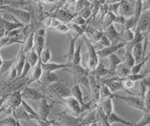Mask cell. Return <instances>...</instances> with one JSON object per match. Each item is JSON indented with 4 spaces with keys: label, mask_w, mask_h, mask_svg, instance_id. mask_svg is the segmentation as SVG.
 <instances>
[{
    "label": "cell",
    "mask_w": 150,
    "mask_h": 126,
    "mask_svg": "<svg viewBox=\"0 0 150 126\" xmlns=\"http://www.w3.org/2000/svg\"><path fill=\"white\" fill-rule=\"evenodd\" d=\"M61 126H69V125H61Z\"/></svg>",
    "instance_id": "681fc988"
},
{
    "label": "cell",
    "mask_w": 150,
    "mask_h": 126,
    "mask_svg": "<svg viewBox=\"0 0 150 126\" xmlns=\"http://www.w3.org/2000/svg\"><path fill=\"white\" fill-rule=\"evenodd\" d=\"M40 82L47 86H52V85H54V84L59 82V76L55 73L43 72L40 79Z\"/></svg>",
    "instance_id": "2e32d148"
},
{
    "label": "cell",
    "mask_w": 150,
    "mask_h": 126,
    "mask_svg": "<svg viewBox=\"0 0 150 126\" xmlns=\"http://www.w3.org/2000/svg\"><path fill=\"white\" fill-rule=\"evenodd\" d=\"M83 41V43L86 45V49H87V63H86V69L88 70L89 72H92L94 71L97 66L100 60H98V57L97 55V51L94 47L93 43H91L90 41L88 40V38L86 35H83L82 36Z\"/></svg>",
    "instance_id": "6da1fadb"
},
{
    "label": "cell",
    "mask_w": 150,
    "mask_h": 126,
    "mask_svg": "<svg viewBox=\"0 0 150 126\" xmlns=\"http://www.w3.org/2000/svg\"><path fill=\"white\" fill-rule=\"evenodd\" d=\"M3 61H4V60H3V59H2V58H1V55H0V68H1V66H2Z\"/></svg>",
    "instance_id": "7dc6e473"
},
{
    "label": "cell",
    "mask_w": 150,
    "mask_h": 126,
    "mask_svg": "<svg viewBox=\"0 0 150 126\" xmlns=\"http://www.w3.org/2000/svg\"><path fill=\"white\" fill-rule=\"evenodd\" d=\"M26 61V55L23 53V51L21 47L20 52H19V55L17 57V59L15 60V63H14V67L16 68V71L18 73V78L21 75V73L23 72V66H25V63Z\"/></svg>",
    "instance_id": "603a6c76"
},
{
    "label": "cell",
    "mask_w": 150,
    "mask_h": 126,
    "mask_svg": "<svg viewBox=\"0 0 150 126\" xmlns=\"http://www.w3.org/2000/svg\"><path fill=\"white\" fill-rule=\"evenodd\" d=\"M14 63H15L14 60H4L2 66L0 68V76H1L2 74H4L5 73H8V70L14 65Z\"/></svg>",
    "instance_id": "d590c367"
},
{
    "label": "cell",
    "mask_w": 150,
    "mask_h": 126,
    "mask_svg": "<svg viewBox=\"0 0 150 126\" xmlns=\"http://www.w3.org/2000/svg\"><path fill=\"white\" fill-rule=\"evenodd\" d=\"M34 34H35L34 31L30 32L29 35L25 38L23 43L22 44V49L25 55H26V53L29 52L30 50H32L33 48H34Z\"/></svg>",
    "instance_id": "d4e9b609"
},
{
    "label": "cell",
    "mask_w": 150,
    "mask_h": 126,
    "mask_svg": "<svg viewBox=\"0 0 150 126\" xmlns=\"http://www.w3.org/2000/svg\"><path fill=\"white\" fill-rule=\"evenodd\" d=\"M8 94H6V95H4L2 97H0V109H2L4 107V105L6 104V101L8 99Z\"/></svg>",
    "instance_id": "f6af8a7d"
},
{
    "label": "cell",
    "mask_w": 150,
    "mask_h": 126,
    "mask_svg": "<svg viewBox=\"0 0 150 126\" xmlns=\"http://www.w3.org/2000/svg\"><path fill=\"white\" fill-rule=\"evenodd\" d=\"M127 45H128V44H127ZM129 48L131 49V54H132L133 58L135 60V64L141 62L144 58L143 43H139L135 44V45L132 46V47H129Z\"/></svg>",
    "instance_id": "ac0fdd59"
},
{
    "label": "cell",
    "mask_w": 150,
    "mask_h": 126,
    "mask_svg": "<svg viewBox=\"0 0 150 126\" xmlns=\"http://www.w3.org/2000/svg\"><path fill=\"white\" fill-rule=\"evenodd\" d=\"M70 96L73 97L74 99L76 100L80 105H81L83 111L86 110V109H90V104H86V103H84L81 86L78 85V84L74 85L71 88H70Z\"/></svg>",
    "instance_id": "8fae6325"
},
{
    "label": "cell",
    "mask_w": 150,
    "mask_h": 126,
    "mask_svg": "<svg viewBox=\"0 0 150 126\" xmlns=\"http://www.w3.org/2000/svg\"><path fill=\"white\" fill-rule=\"evenodd\" d=\"M62 101H63V104L65 105V106L67 107V109L73 116L79 117L83 112L81 105H80L73 97H71V96L67 97V98H65V99H63Z\"/></svg>",
    "instance_id": "9c48e42d"
},
{
    "label": "cell",
    "mask_w": 150,
    "mask_h": 126,
    "mask_svg": "<svg viewBox=\"0 0 150 126\" xmlns=\"http://www.w3.org/2000/svg\"><path fill=\"white\" fill-rule=\"evenodd\" d=\"M21 94L23 100H32V101H40L42 99H45L47 96L44 94L43 92L37 90L34 88L30 87H25L21 90Z\"/></svg>",
    "instance_id": "8992f818"
},
{
    "label": "cell",
    "mask_w": 150,
    "mask_h": 126,
    "mask_svg": "<svg viewBox=\"0 0 150 126\" xmlns=\"http://www.w3.org/2000/svg\"><path fill=\"white\" fill-rule=\"evenodd\" d=\"M143 101H144V105L145 109H146L148 113H150V86L147 88L146 91L144 93Z\"/></svg>",
    "instance_id": "74e56055"
},
{
    "label": "cell",
    "mask_w": 150,
    "mask_h": 126,
    "mask_svg": "<svg viewBox=\"0 0 150 126\" xmlns=\"http://www.w3.org/2000/svg\"><path fill=\"white\" fill-rule=\"evenodd\" d=\"M45 41H46V29L44 27H40L34 34V49L36 50V52L39 56L45 48Z\"/></svg>",
    "instance_id": "52a82bcc"
},
{
    "label": "cell",
    "mask_w": 150,
    "mask_h": 126,
    "mask_svg": "<svg viewBox=\"0 0 150 126\" xmlns=\"http://www.w3.org/2000/svg\"><path fill=\"white\" fill-rule=\"evenodd\" d=\"M8 79L9 80H13V79L15 78H18V73H17V71H16V68L13 66L8 70Z\"/></svg>",
    "instance_id": "7bdbcfd3"
},
{
    "label": "cell",
    "mask_w": 150,
    "mask_h": 126,
    "mask_svg": "<svg viewBox=\"0 0 150 126\" xmlns=\"http://www.w3.org/2000/svg\"><path fill=\"white\" fill-rule=\"evenodd\" d=\"M126 44H127V43L112 44V45L109 46V47H106V48H103V49H100V50L97 51V55H98V58H109L111 55L115 54L119 49L123 48Z\"/></svg>",
    "instance_id": "4fadbf2b"
},
{
    "label": "cell",
    "mask_w": 150,
    "mask_h": 126,
    "mask_svg": "<svg viewBox=\"0 0 150 126\" xmlns=\"http://www.w3.org/2000/svg\"><path fill=\"white\" fill-rule=\"evenodd\" d=\"M150 30V9L145 8L143 9V11L141 13L139 21L137 23L134 31L141 32L144 35H147L148 31Z\"/></svg>",
    "instance_id": "5b68a950"
},
{
    "label": "cell",
    "mask_w": 150,
    "mask_h": 126,
    "mask_svg": "<svg viewBox=\"0 0 150 126\" xmlns=\"http://www.w3.org/2000/svg\"><path fill=\"white\" fill-rule=\"evenodd\" d=\"M74 15L75 14H72L71 12L68 11L67 10H63V9H61V10L56 11L54 18H55V19H57L58 21H60L61 23L68 24V23L71 22Z\"/></svg>",
    "instance_id": "ffe728a7"
},
{
    "label": "cell",
    "mask_w": 150,
    "mask_h": 126,
    "mask_svg": "<svg viewBox=\"0 0 150 126\" xmlns=\"http://www.w3.org/2000/svg\"><path fill=\"white\" fill-rule=\"evenodd\" d=\"M70 23H72V24L74 25H76L78 26H82V27H84L86 25V23L87 21L86 20H84L82 16H80L79 14H75L72 18V20Z\"/></svg>",
    "instance_id": "8d00e7d4"
},
{
    "label": "cell",
    "mask_w": 150,
    "mask_h": 126,
    "mask_svg": "<svg viewBox=\"0 0 150 126\" xmlns=\"http://www.w3.org/2000/svg\"><path fill=\"white\" fill-rule=\"evenodd\" d=\"M32 75H31V78L29 80V83H34V82H38L40 81V79L42 75V68H41V62L39 61L36 66L34 68H32Z\"/></svg>",
    "instance_id": "83f0119b"
},
{
    "label": "cell",
    "mask_w": 150,
    "mask_h": 126,
    "mask_svg": "<svg viewBox=\"0 0 150 126\" xmlns=\"http://www.w3.org/2000/svg\"><path fill=\"white\" fill-rule=\"evenodd\" d=\"M115 74L116 77H119L121 79L128 78L130 75V68L127 66L125 63L121 62L118 65V67L116 68Z\"/></svg>",
    "instance_id": "cb8c5ba5"
},
{
    "label": "cell",
    "mask_w": 150,
    "mask_h": 126,
    "mask_svg": "<svg viewBox=\"0 0 150 126\" xmlns=\"http://www.w3.org/2000/svg\"><path fill=\"white\" fill-rule=\"evenodd\" d=\"M51 108L52 105L48 104V98H45V99H42L40 101V106H39V110H38V114H39L41 121L47 120L50 114Z\"/></svg>",
    "instance_id": "5bb4252c"
},
{
    "label": "cell",
    "mask_w": 150,
    "mask_h": 126,
    "mask_svg": "<svg viewBox=\"0 0 150 126\" xmlns=\"http://www.w3.org/2000/svg\"><path fill=\"white\" fill-rule=\"evenodd\" d=\"M98 107L102 110L105 116L109 117L112 112H114V103H112V98H107L105 100H102L98 104Z\"/></svg>",
    "instance_id": "d6986e66"
},
{
    "label": "cell",
    "mask_w": 150,
    "mask_h": 126,
    "mask_svg": "<svg viewBox=\"0 0 150 126\" xmlns=\"http://www.w3.org/2000/svg\"><path fill=\"white\" fill-rule=\"evenodd\" d=\"M135 11V1H125L122 0L120 1V6L118 9V15L129 19L134 14Z\"/></svg>",
    "instance_id": "ba28073f"
},
{
    "label": "cell",
    "mask_w": 150,
    "mask_h": 126,
    "mask_svg": "<svg viewBox=\"0 0 150 126\" xmlns=\"http://www.w3.org/2000/svg\"><path fill=\"white\" fill-rule=\"evenodd\" d=\"M26 60L28 61V63L31 65L32 68H34L36 65L39 63V61H40V56L38 55V53L36 52V50L34 48H33L32 50H30L29 52L27 53V55H26Z\"/></svg>",
    "instance_id": "f1b7e54d"
},
{
    "label": "cell",
    "mask_w": 150,
    "mask_h": 126,
    "mask_svg": "<svg viewBox=\"0 0 150 126\" xmlns=\"http://www.w3.org/2000/svg\"><path fill=\"white\" fill-rule=\"evenodd\" d=\"M89 126H100V122H98V121H96V122H94V123L90 124Z\"/></svg>",
    "instance_id": "bcb514c9"
},
{
    "label": "cell",
    "mask_w": 150,
    "mask_h": 126,
    "mask_svg": "<svg viewBox=\"0 0 150 126\" xmlns=\"http://www.w3.org/2000/svg\"><path fill=\"white\" fill-rule=\"evenodd\" d=\"M22 101H23V98H22V94H21V90H17V91L12 92L11 94L8 95V99L6 101V104L9 108H11L13 111L16 108H18L19 106H21Z\"/></svg>",
    "instance_id": "7c38bea8"
},
{
    "label": "cell",
    "mask_w": 150,
    "mask_h": 126,
    "mask_svg": "<svg viewBox=\"0 0 150 126\" xmlns=\"http://www.w3.org/2000/svg\"><path fill=\"white\" fill-rule=\"evenodd\" d=\"M69 63H55V62H48L46 64H41V68L43 72L47 73H54L55 71L65 70L69 67Z\"/></svg>",
    "instance_id": "9a60e30c"
},
{
    "label": "cell",
    "mask_w": 150,
    "mask_h": 126,
    "mask_svg": "<svg viewBox=\"0 0 150 126\" xmlns=\"http://www.w3.org/2000/svg\"><path fill=\"white\" fill-rule=\"evenodd\" d=\"M78 39L73 38V37H70L69 38V46H68V51H67V57H68V63H71L72 60V57L75 51V41H76Z\"/></svg>",
    "instance_id": "4dcf8cb0"
},
{
    "label": "cell",
    "mask_w": 150,
    "mask_h": 126,
    "mask_svg": "<svg viewBox=\"0 0 150 126\" xmlns=\"http://www.w3.org/2000/svg\"><path fill=\"white\" fill-rule=\"evenodd\" d=\"M1 9L5 10L7 12L11 13L13 16H15L17 18V20L20 22L22 25H28L30 23V20H31L30 13L25 10H22V9L15 8V7H11L8 5L3 6Z\"/></svg>",
    "instance_id": "277c9868"
},
{
    "label": "cell",
    "mask_w": 150,
    "mask_h": 126,
    "mask_svg": "<svg viewBox=\"0 0 150 126\" xmlns=\"http://www.w3.org/2000/svg\"><path fill=\"white\" fill-rule=\"evenodd\" d=\"M54 29L61 34H66V33H69V26H68V24H65V23H60Z\"/></svg>",
    "instance_id": "ab89813d"
},
{
    "label": "cell",
    "mask_w": 150,
    "mask_h": 126,
    "mask_svg": "<svg viewBox=\"0 0 150 126\" xmlns=\"http://www.w3.org/2000/svg\"><path fill=\"white\" fill-rule=\"evenodd\" d=\"M141 73H143L144 77L145 76H150V59H147L146 62L144 63V66L142 70Z\"/></svg>",
    "instance_id": "b9f144b4"
},
{
    "label": "cell",
    "mask_w": 150,
    "mask_h": 126,
    "mask_svg": "<svg viewBox=\"0 0 150 126\" xmlns=\"http://www.w3.org/2000/svg\"><path fill=\"white\" fill-rule=\"evenodd\" d=\"M3 111H4V107H3L2 109H0V116H1V114L3 113Z\"/></svg>",
    "instance_id": "c3c4849f"
},
{
    "label": "cell",
    "mask_w": 150,
    "mask_h": 126,
    "mask_svg": "<svg viewBox=\"0 0 150 126\" xmlns=\"http://www.w3.org/2000/svg\"><path fill=\"white\" fill-rule=\"evenodd\" d=\"M52 20H53V18H46V19L43 21V26H44V28L46 29L47 27H51V25H52Z\"/></svg>",
    "instance_id": "ee69618b"
},
{
    "label": "cell",
    "mask_w": 150,
    "mask_h": 126,
    "mask_svg": "<svg viewBox=\"0 0 150 126\" xmlns=\"http://www.w3.org/2000/svg\"><path fill=\"white\" fill-rule=\"evenodd\" d=\"M32 71V67H31V65L28 63V61L26 60L25 63V66H23V72L21 73V75L19 76V78L20 79H23L25 78L28 73H29L30 72Z\"/></svg>",
    "instance_id": "60d3db41"
},
{
    "label": "cell",
    "mask_w": 150,
    "mask_h": 126,
    "mask_svg": "<svg viewBox=\"0 0 150 126\" xmlns=\"http://www.w3.org/2000/svg\"><path fill=\"white\" fill-rule=\"evenodd\" d=\"M146 58H144L142 61L139 62V63H136L134 64L132 67L130 68V74H138V73H141L142 72V70L144 66V63L146 62Z\"/></svg>",
    "instance_id": "d6a6232c"
},
{
    "label": "cell",
    "mask_w": 150,
    "mask_h": 126,
    "mask_svg": "<svg viewBox=\"0 0 150 126\" xmlns=\"http://www.w3.org/2000/svg\"><path fill=\"white\" fill-rule=\"evenodd\" d=\"M51 88L55 94H57L62 100L70 96V88H68L66 86H64L63 84H61L59 82L52 85Z\"/></svg>",
    "instance_id": "e0dca14e"
},
{
    "label": "cell",
    "mask_w": 150,
    "mask_h": 126,
    "mask_svg": "<svg viewBox=\"0 0 150 126\" xmlns=\"http://www.w3.org/2000/svg\"><path fill=\"white\" fill-rule=\"evenodd\" d=\"M83 41H81L77 44L75 47V51L72 57L71 64L73 65H82V47H83Z\"/></svg>",
    "instance_id": "4316f807"
},
{
    "label": "cell",
    "mask_w": 150,
    "mask_h": 126,
    "mask_svg": "<svg viewBox=\"0 0 150 126\" xmlns=\"http://www.w3.org/2000/svg\"><path fill=\"white\" fill-rule=\"evenodd\" d=\"M100 81V84H103V85H105L109 88L112 94L116 91L123 90V87H122V79L119 77L115 76L111 78H102Z\"/></svg>",
    "instance_id": "30bf717a"
},
{
    "label": "cell",
    "mask_w": 150,
    "mask_h": 126,
    "mask_svg": "<svg viewBox=\"0 0 150 126\" xmlns=\"http://www.w3.org/2000/svg\"><path fill=\"white\" fill-rule=\"evenodd\" d=\"M115 18L116 16L114 14V13H112L110 11L107 12V14L105 15V17L103 18V20L101 22V26H102V30L106 29L108 26H110L111 25H112L115 22Z\"/></svg>",
    "instance_id": "f546056e"
},
{
    "label": "cell",
    "mask_w": 150,
    "mask_h": 126,
    "mask_svg": "<svg viewBox=\"0 0 150 126\" xmlns=\"http://www.w3.org/2000/svg\"><path fill=\"white\" fill-rule=\"evenodd\" d=\"M89 91L92 97V102L94 103L95 106H98L100 102V79L96 77L94 74L89 73Z\"/></svg>",
    "instance_id": "7a4b0ae2"
},
{
    "label": "cell",
    "mask_w": 150,
    "mask_h": 126,
    "mask_svg": "<svg viewBox=\"0 0 150 126\" xmlns=\"http://www.w3.org/2000/svg\"><path fill=\"white\" fill-rule=\"evenodd\" d=\"M78 14L80 15V16H82L84 20H86L87 21V19H89V18L91 17V15H92V10H91V7H84L83 10L80 11Z\"/></svg>",
    "instance_id": "f35d334b"
},
{
    "label": "cell",
    "mask_w": 150,
    "mask_h": 126,
    "mask_svg": "<svg viewBox=\"0 0 150 126\" xmlns=\"http://www.w3.org/2000/svg\"><path fill=\"white\" fill-rule=\"evenodd\" d=\"M112 98H117L121 101L125 102L127 105L133 107V108L137 109L143 113H147L146 109H145L144 105V101L141 98L135 96V95H129V96H120V95H116V94H112Z\"/></svg>",
    "instance_id": "3957f363"
},
{
    "label": "cell",
    "mask_w": 150,
    "mask_h": 126,
    "mask_svg": "<svg viewBox=\"0 0 150 126\" xmlns=\"http://www.w3.org/2000/svg\"><path fill=\"white\" fill-rule=\"evenodd\" d=\"M107 98H112V93L105 85L100 84V101L105 100Z\"/></svg>",
    "instance_id": "e575fe53"
},
{
    "label": "cell",
    "mask_w": 150,
    "mask_h": 126,
    "mask_svg": "<svg viewBox=\"0 0 150 126\" xmlns=\"http://www.w3.org/2000/svg\"><path fill=\"white\" fill-rule=\"evenodd\" d=\"M108 61H109V71L111 74H115L116 68L118 67V65L122 62V60L119 58V57L116 54H112L111 55L109 58H108Z\"/></svg>",
    "instance_id": "484cf974"
},
{
    "label": "cell",
    "mask_w": 150,
    "mask_h": 126,
    "mask_svg": "<svg viewBox=\"0 0 150 126\" xmlns=\"http://www.w3.org/2000/svg\"><path fill=\"white\" fill-rule=\"evenodd\" d=\"M0 125H5V126H16L17 125V120L13 115L8 116L7 118L3 119L0 120Z\"/></svg>",
    "instance_id": "836d02e7"
},
{
    "label": "cell",
    "mask_w": 150,
    "mask_h": 126,
    "mask_svg": "<svg viewBox=\"0 0 150 126\" xmlns=\"http://www.w3.org/2000/svg\"><path fill=\"white\" fill-rule=\"evenodd\" d=\"M134 126H135V124H134Z\"/></svg>",
    "instance_id": "f907efd6"
},
{
    "label": "cell",
    "mask_w": 150,
    "mask_h": 126,
    "mask_svg": "<svg viewBox=\"0 0 150 126\" xmlns=\"http://www.w3.org/2000/svg\"><path fill=\"white\" fill-rule=\"evenodd\" d=\"M21 106H22V108L25 110V113L28 115V117L30 118V120H36L37 121H39V122H41V120L40 119V116H39V114H38V112L35 111V109H33V107L29 104H27L26 101L23 100Z\"/></svg>",
    "instance_id": "7402d4cb"
},
{
    "label": "cell",
    "mask_w": 150,
    "mask_h": 126,
    "mask_svg": "<svg viewBox=\"0 0 150 126\" xmlns=\"http://www.w3.org/2000/svg\"><path fill=\"white\" fill-rule=\"evenodd\" d=\"M52 58V51L50 47H45L43 51L40 55V61L41 64H46L50 62V60Z\"/></svg>",
    "instance_id": "1f68e13d"
},
{
    "label": "cell",
    "mask_w": 150,
    "mask_h": 126,
    "mask_svg": "<svg viewBox=\"0 0 150 126\" xmlns=\"http://www.w3.org/2000/svg\"><path fill=\"white\" fill-rule=\"evenodd\" d=\"M107 120H108V122H109L111 125L114 124V123H120V124H123L125 126H134V124H135L133 122H130V121L123 119L119 115H117L115 111L112 112V113L109 117H108Z\"/></svg>",
    "instance_id": "44dd1931"
}]
</instances>
